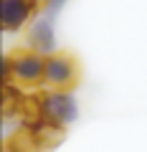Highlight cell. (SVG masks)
<instances>
[{"label":"cell","instance_id":"6da1fadb","mask_svg":"<svg viewBox=\"0 0 147 152\" xmlns=\"http://www.w3.org/2000/svg\"><path fill=\"white\" fill-rule=\"evenodd\" d=\"M41 117L51 124L69 127L79 119V104L71 91H48L41 96Z\"/></svg>","mask_w":147,"mask_h":152},{"label":"cell","instance_id":"7a4b0ae2","mask_svg":"<svg viewBox=\"0 0 147 152\" xmlns=\"http://www.w3.org/2000/svg\"><path fill=\"white\" fill-rule=\"evenodd\" d=\"M10 64V81L36 86L38 81L46 79V56L36 51H20L15 56H8Z\"/></svg>","mask_w":147,"mask_h":152},{"label":"cell","instance_id":"3957f363","mask_svg":"<svg viewBox=\"0 0 147 152\" xmlns=\"http://www.w3.org/2000/svg\"><path fill=\"white\" fill-rule=\"evenodd\" d=\"M26 43H28V51H36L41 56H51L56 51V18L38 10V15L33 18L31 28H28Z\"/></svg>","mask_w":147,"mask_h":152},{"label":"cell","instance_id":"277c9868","mask_svg":"<svg viewBox=\"0 0 147 152\" xmlns=\"http://www.w3.org/2000/svg\"><path fill=\"white\" fill-rule=\"evenodd\" d=\"M41 10L38 0H0V23L3 31H20L33 23V13Z\"/></svg>","mask_w":147,"mask_h":152},{"label":"cell","instance_id":"5b68a950","mask_svg":"<svg viewBox=\"0 0 147 152\" xmlns=\"http://www.w3.org/2000/svg\"><path fill=\"white\" fill-rule=\"evenodd\" d=\"M46 84L56 86L59 91H69L76 81V64L69 53H51L46 56Z\"/></svg>","mask_w":147,"mask_h":152},{"label":"cell","instance_id":"8992f818","mask_svg":"<svg viewBox=\"0 0 147 152\" xmlns=\"http://www.w3.org/2000/svg\"><path fill=\"white\" fill-rule=\"evenodd\" d=\"M31 129H33V134H36V142H38L41 152H48V150H53V147H59L61 142H64V127L51 124V122H46V119L33 122Z\"/></svg>","mask_w":147,"mask_h":152},{"label":"cell","instance_id":"52a82bcc","mask_svg":"<svg viewBox=\"0 0 147 152\" xmlns=\"http://www.w3.org/2000/svg\"><path fill=\"white\" fill-rule=\"evenodd\" d=\"M69 3V0H46L43 5H41V13H46V15H53L59 18V13L64 10V5Z\"/></svg>","mask_w":147,"mask_h":152},{"label":"cell","instance_id":"ba28073f","mask_svg":"<svg viewBox=\"0 0 147 152\" xmlns=\"http://www.w3.org/2000/svg\"><path fill=\"white\" fill-rule=\"evenodd\" d=\"M43 3H46V0H38V5H43Z\"/></svg>","mask_w":147,"mask_h":152}]
</instances>
